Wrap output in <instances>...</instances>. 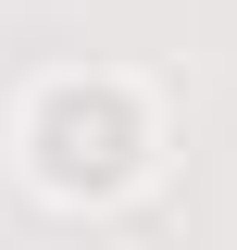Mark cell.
Wrapping results in <instances>:
<instances>
[{
  "label": "cell",
  "instance_id": "obj_1",
  "mask_svg": "<svg viewBox=\"0 0 237 250\" xmlns=\"http://www.w3.org/2000/svg\"><path fill=\"white\" fill-rule=\"evenodd\" d=\"M50 175L75 188V175H125V113L113 100H62L50 113Z\"/></svg>",
  "mask_w": 237,
  "mask_h": 250
}]
</instances>
